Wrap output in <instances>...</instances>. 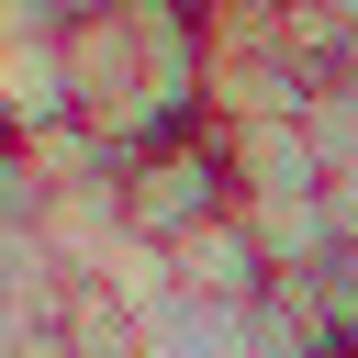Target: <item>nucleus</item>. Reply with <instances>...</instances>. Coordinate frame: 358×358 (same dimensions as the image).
<instances>
[{
  "label": "nucleus",
  "mask_w": 358,
  "mask_h": 358,
  "mask_svg": "<svg viewBox=\"0 0 358 358\" xmlns=\"http://www.w3.org/2000/svg\"><path fill=\"white\" fill-rule=\"evenodd\" d=\"M168 268H179V291H201V302H268V257H257V235H246V213H213V224H190L179 246H168Z\"/></svg>",
  "instance_id": "nucleus-2"
},
{
  "label": "nucleus",
  "mask_w": 358,
  "mask_h": 358,
  "mask_svg": "<svg viewBox=\"0 0 358 358\" xmlns=\"http://www.w3.org/2000/svg\"><path fill=\"white\" fill-rule=\"evenodd\" d=\"M324 213H336V246H358V168L324 179Z\"/></svg>",
  "instance_id": "nucleus-5"
},
{
  "label": "nucleus",
  "mask_w": 358,
  "mask_h": 358,
  "mask_svg": "<svg viewBox=\"0 0 358 358\" xmlns=\"http://www.w3.org/2000/svg\"><path fill=\"white\" fill-rule=\"evenodd\" d=\"M213 213H235V157H224V134H213V123L157 134V145H134V157H123V235L179 246V235H190V224H213Z\"/></svg>",
  "instance_id": "nucleus-1"
},
{
  "label": "nucleus",
  "mask_w": 358,
  "mask_h": 358,
  "mask_svg": "<svg viewBox=\"0 0 358 358\" xmlns=\"http://www.w3.org/2000/svg\"><path fill=\"white\" fill-rule=\"evenodd\" d=\"M302 134H313L324 179H336V168H358V67H336V78L302 101Z\"/></svg>",
  "instance_id": "nucleus-4"
},
{
  "label": "nucleus",
  "mask_w": 358,
  "mask_h": 358,
  "mask_svg": "<svg viewBox=\"0 0 358 358\" xmlns=\"http://www.w3.org/2000/svg\"><path fill=\"white\" fill-rule=\"evenodd\" d=\"M145 358H257V302L179 291L168 313H145Z\"/></svg>",
  "instance_id": "nucleus-3"
}]
</instances>
